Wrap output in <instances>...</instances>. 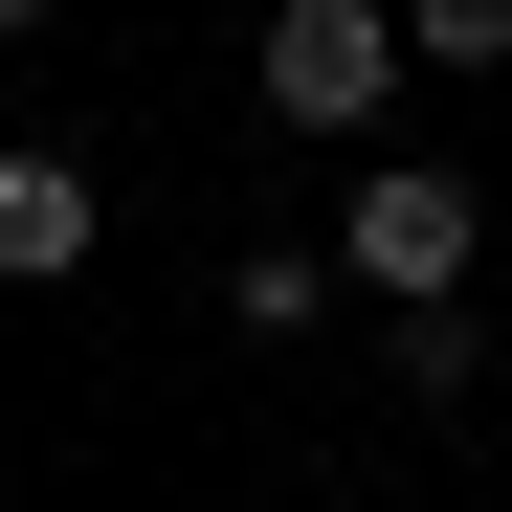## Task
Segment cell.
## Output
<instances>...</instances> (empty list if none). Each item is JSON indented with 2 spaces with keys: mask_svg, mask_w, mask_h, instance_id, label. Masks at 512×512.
Returning <instances> with one entry per match:
<instances>
[{
  "mask_svg": "<svg viewBox=\"0 0 512 512\" xmlns=\"http://www.w3.org/2000/svg\"><path fill=\"white\" fill-rule=\"evenodd\" d=\"M468 245H490V201L446 179V156H357V201H334V290H379V312H468Z\"/></svg>",
  "mask_w": 512,
  "mask_h": 512,
  "instance_id": "cell-1",
  "label": "cell"
},
{
  "mask_svg": "<svg viewBox=\"0 0 512 512\" xmlns=\"http://www.w3.org/2000/svg\"><path fill=\"white\" fill-rule=\"evenodd\" d=\"M245 90H268V134H379L401 112V23H379V0H268Z\"/></svg>",
  "mask_w": 512,
  "mask_h": 512,
  "instance_id": "cell-2",
  "label": "cell"
},
{
  "mask_svg": "<svg viewBox=\"0 0 512 512\" xmlns=\"http://www.w3.org/2000/svg\"><path fill=\"white\" fill-rule=\"evenodd\" d=\"M112 245V201H90V156H45V134H0V290H67Z\"/></svg>",
  "mask_w": 512,
  "mask_h": 512,
  "instance_id": "cell-3",
  "label": "cell"
},
{
  "mask_svg": "<svg viewBox=\"0 0 512 512\" xmlns=\"http://www.w3.org/2000/svg\"><path fill=\"white\" fill-rule=\"evenodd\" d=\"M223 312H245V334H290V357H312V334H334V245H245V268H223Z\"/></svg>",
  "mask_w": 512,
  "mask_h": 512,
  "instance_id": "cell-4",
  "label": "cell"
},
{
  "mask_svg": "<svg viewBox=\"0 0 512 512\" xmlns=\"http://www.w3.org/2000/svg\"><path fill=\"white\" fill-rule=\"evenodd\" d=\"M379 23H401V67H468V90L512 67V0H379Z\"/></svg>",
  "mask_w": 512,
  "mask_h": 512,
  "instance_id": "cell-5",
  "label": "cell"
},
{
  "mask_svg": "<svg viewBox=\"0 0 512 512\" xmlns=\"http://www.w3.org/2000/svg\"><path fill=\"white\" fill-rule=\"evenodd\" d=\"M379 379H401V401H468L490 334H468V312H379Z\"/></svg>",
  "mask_w": 512,
  "mask_h": 512,
  "instance_id": "cell-6",
  "label": "cell"
},
{
  "mask_svg": "<svg viewBox=\"0 0 512 512\" xmlns=\"http://www.w3.org/2000/svg\"><path fill=\"white\" fill-rule=\"evenodd\" d=\"M23 23H67V0H0V45H23Z\"/></svg>",
  "mask_w": 512,
  "mask_h": 512,
  "instance_id": "cell-7",
  "label": "cell"
}]
</instances>
